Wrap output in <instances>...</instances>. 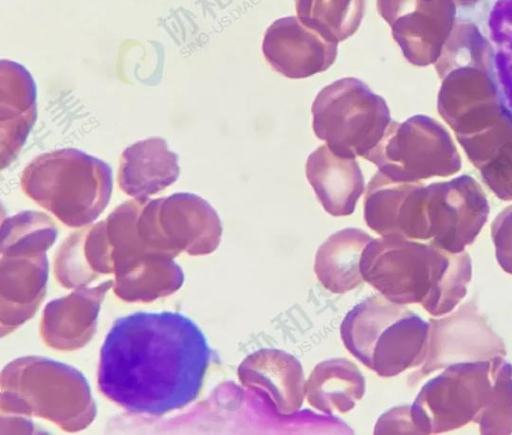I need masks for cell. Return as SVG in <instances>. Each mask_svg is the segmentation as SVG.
<instances>
[{
  "mask_svg": "<svg viewBox=\"0 0 512 435\" xmlns=\"http://www.w3.org/2000/svg\"><path fill=\"white\" fill-rule=\"evenodd\" d=\"M210 351L205 336L177 312H137L118 319L100 352L98 386L133 413L162 415L193 401Z\"/></svg>",
  "mask_w": 512,
  "mask_h": 435,
  "instance_id": "6da1fadb",
  "label": "cell"
},
{
  "mask_svg": "<svg viewBox=\"0 0 512 435\" xmlns=\"http://www.w3.org/2000/svg\"><path fill=\"white\" fill-rule=\"evenodd\" d=\"M360 270L363 280L387 300L421 304L433 316L456 307L472 273L467 253L401 236L373 238L362 253Z\"/></svg>",
  "mask_w": 512,
  "mask_h": 435,
  "instance_id": "7a4b0ae2",
  "label": "cell"
},
{
  "mask_svg": "<svg viewBox=\"0 0 512 435\" xmlns=\"http://www.w3.org/2000/svg\"><path fill=\"white\" fill-rule=\"evenodd\" d=\"M20 183L30 199L70 227L94 221L113 187L110 166L74 148L37 156L24 168Z\"/></svg>",
  "mask_w": 512,
  "mask_h": 435,
  "instance_id": "3957f363",
  "label": "cell"
},
{
  "mask_svg": "<svg viewBox=\"0 0 512 435\" xmlns=\"http://www.w3.org/2000/svg\"><path fill=\"white\" fill-rule=\"evenodd\" d=\"M430 323L382 295L353 307L343 319L340 335L345 348L380 377H393L422 365Z\"/></svg>",
  "mask_w": 512,
  "mask_h": 435,
  "instance_id": "277c9868",
  "label": "cell"
},
{
  "mask_svg": "<svg viewBox=\"0 0 512 435\" xmlns=\"http://www.w3.org/2000/svg\"><path fill=\"white\" fill-rule=\"evenodd\" d=\"M311 111L316 137L343 158H366L392 121L384 98L354 77L322 88Z\"/></svg>",
  "mask_w": 512,
  "mask_h": 435,
  "instance_id": "5b68a950",
  "label": "cell"
},
{
  "mask_svg": "<svg viewBox=\"0 0 512 435\" xmlns=\"http://www.w3.org/2000/svg\"><path fill=\"white\" fill-rule=\"evenodd\" d=\"M492 388V359L449 365L421 388L410 406L418 434L443 433L476 422Z\"/></svg>",
  "mask_w": 512,
  "mask_h": 435,
  "instance_id": "8992f818",
  "label": "cell"
},
{
  "mask_svg": "<svg viewBox=\"0 0 512 435\" xmlns=\"http://www.w3.org/2000/svg\"><path fill=\"white\" fill-rule=\"evenodd\" d=\"M365 159L397 182H420L454 173L459 168L457 151L449 135L438 122L424 115L402 123L392 120Z\"/></svg>",
  "mask_w": 512,
  "mask_h": 435,
  "instance_id": "52a82bcc",
  "label": "cell"
},
{
  "mask_svg": "<svg viewBox=\"0 0 512 435\" xmlns=\"http://www.w3.org/2000/svg\"><path fill=\"white\" fill-rule=\"evenodd\" d=\"M137 225L147 246L172 258L181 251L190 255L210 254L217 249L222 236L217 212L192 193L146 199Z\"/></svg>",
  "mask_w": 512,
  "mask_h": 435,
  "instance_id": "ba28073f",
  "label": "cell"
},
{
  "mask_svg": "<svg viewBox=\"0 0 512 435\" xmlns=\"http://www.w3.org/2000/svg\"><path fill=\"white\" fill-rule=\"evenodd\" d=\"M424 212L428 243L461 253L483 227L489 207L477 184L462 176L425 186Z\"/></svg>",
  "mask_w": 512,
  "mask_h": 435,
  "instance_id": "9c48e42d",
  "label": "cell"
},
{
  "mask_svg": "<svg viewBox=\"0 0 512 435\" xmlns=\"http://www.w3.org/2000/svg\"><path fill=\"white\" fill-rule=\"evenodd\" d=\"M377 11L413 65L435 63L456 24L455 0H377Z\"/></svg>",
  "mask_w": 512,
  "mask_h": 435,
  "instance_id": "30bf717a",
  "label": "cell"
},
{
  "mask_svg": "<svg viewBox=\"0 0 512 435\" xmlns=\"http://www.w3.org/2000/svg\"><path fill=\"white\" fill-rule=\"evenodd\" d=\"M505 355L503 341L492 331L472 302L430 322L427 352L420 370L410 376L415 384L438 369L460 362L491 360Z\"/></svg>",
  "mask_w": 512,
  "mask_h": 435,
  "instance_id": "8fae6325",
  "label": "cell"
},
{
  "mask_svg": "<svg viewBox=\"0 0 512 435\" xmlns=\"http://www.w3.org/2000/svg\"><path fill=\"white\" fill-rule=\"evenodd\" d=\"M337 46L298 17L287 16L266 29L262 52L274 71L290 79H302L327 70L336 60Z\"/></svg>",
  "mask_w": 512,
  "mask_h": 435,
  "instance_id": "7c38bea8",
  "label": "cell"
},
{
  "mask_svg": "<svg viewBox=\"0 0 512 435\" xmlns=\"http://www.w3.org/2000/svg\"><path fill=\"white\" fill-rule=\"evenodd\" d=\"M423 189L421 182H397L377 171L364 199L367 226L380 236L424 241Z\"/></svg>",
  "mask_w": 512,
  "mask_h": 435,
  "instance_id": "4fadbf2b",
  "label": "cell"
},
{
  "mask_svg": "<svg viewBox=\"0 0 512 435\" xmlns=\"http://www.w3.org/2000/svg\"><path fill=\"white\" fill-rule=\"evenodd\" d=\"M242 385L262 392L280 415L297 412L305 398V376L300 362L279 349H260L238 367Z\"/></svg>",
  "mask_w": 512,
  "mask_h": 435,
  "instance_id": "5bb4252c",
  "label": "cell"
},
{
  "mask_svg": "<svg viewBox=\"0 0 512 435\" xmlns=\"http://www.w3.org/2000/svg\"><path fill=\"white\" fill-rule=\"evenodd\" d=\"M1 167L17 157L37 118V89L33 77L21 64L1 60Z\"/></svg>",
  "mask_w": 512,
  "mask_h": 435,
  "instance_id": "9a60e30c",
  "label": "cell"
},
{
  "mask_svg": "<svg viewBox=\"0 0 512 435\" xmlns=\"http://www.w3.org/2000/svg\"><path fill=\"white\" fill-rule=\"evenodd\" d=\"M306 176L319 202L334 217L348 216L364 192V178L355 158H343L327 145L308 157Z\"/></svg>",
  "mask_w": 512,
  "mask_h": 435,
  "instance_id": "2e32d148",
  "label": "cell"
},
{
  "mask_svg": "<svg viewBox=\"0 0 512 435\" xmlns=\"http://www.w3.org/2000/svg\"><path fill=\"white\" fill-rule=\"evenodd\" d=\"M178 156L160 137L138 141L121 156L118 184L135 199H148L172 185L179 177Z\"/></svg>",
  "mask_w": 512,
  "mask_h": 435,
  "instance_id": "e0dca14e",
  "label": "cell"
},
{
  "mask_svg": "<svg viewBox=\"0 0 512 435\" xmlns=\"http://www.w3.org/2000/svg\"><path fill=\"white\" fill-rule=\"evenodd\" d=\"M373 239L359 228H344L329 236L315 255L314 271L324 288L346 293L364 280L360 270L362 253Z\"/></svg>",
  "mask_w": 512,
  "mask_h": 435,
  "instance_id": "ac0fdd59",
  "label": "cell"
},
{
  "mask_svg": "<svg viewBox=\"0 0 512 435\" xmlns=\"http://www.w3.org/2000/svg\"><path fill=\"white\" fill-rule=\"evenodd\" d=\"M365 378L358 367L344 358L318 363L305 384L308 403L325 414L352 410L365 394Z\"/></svg>",
  "mask_w": 512,
  "mask_h": 435,
  "instance_id": "d6986e66",
  "label": "cell"
},
{
  "mask_svg": "<svg viewBox=\"0 0 512 435\" xmlns=\"http://www.w3.org/2000/svg\"><path fill=\"white\" fill-rule=\"evenodd\" d=\"M366 0H295L300 21L330 42L352 36L362 21Z\"/></svg>",
  "mask_w": 512,
  "mask_h": 435,
  "instance_id": "ffe728a7",
  "label": "cell"
},
{
  "mask_svg": "<svg viewBox=\"0 0 512 435\" xmlns=\"http://www.w3.org/2000/svg\"><path fill=\"white\" fill-rule=\"evenodd\" d=\"M57 229L44 213L24 211L2 225V256L44 253L55 241Z\"/></svg>",
  "mask_w": 512,
  "mask_h": 435,
  "instance_id": "44dd1931",
  "label": "cell"
},
{
  "mask_svg": "<svg viewBox=\"0 0 512 435\" xmlns=\"http://www.w3.org/2000/svg\"><path fill=\"white\" fill-rule=\"evenodd\" d=\"M493 388L476 423L481 434L512 432V366L502 356L492 359Z\"/></svg>",
  "mask_w": 512,
  "mask_h": 435,
  "instance_id": "7402d4cb",
  "label": "cell"
},
{
  "mask_svg": "<svg viewBox=\"0 0 512 435\" xmlns=\"http://www.w3.org/2000/svg\"><path fill=\"white\" fill-rule=\"evenodd\" d=\"M498 83L512 109V0H498L489 17Z\"/></svg>",
  "mask_w": 512,
  "mask_h": 435,
  "instance_id": "603a6c76",
  "label": "cell"
},
{
  "mask_svg": "<svg viewBox=\"0 0 512 435\" xmlns=\"http://www.w3.org/2000/svg\"><path fill=\"white\" fill-rule=\"evenodd\" d=\"M492 237L498 263L512 274V207L503 211L492 224Z\"/></svg>",
  "mask_w": 512,
  "mask_h": 435,
  "instance_id": "cb8c5ba5",
  "label": "cell"
},
{
  "mask_svg": "<svg viewBox=\"0 0 512 435\" xmlns=\"http://www.w3.org/2000/svg\"><path fill=\"white\" fill-rule=\"evenodd\" d=\"M375 434H418L410 415V406L392 408L377 421Z\"/></svg>",
  "mask_w": 512,
  "mask_h": 435,
  "instance_id": "d4e9b609",
  "label": "cell"
},
{
  "mask_svg": "<svg viewBox=\"0 0 512 435\" xmlns=\"http://www.w3.org/2000/svg\"><path fill=\"white\" fill-rule=\"evenodd\" d=\"M480 0H455L456 5L459 6H469L477 3Z\"/></svg>",
  "mask_w": 512,
  "mask_h": 435,
  "instance_id": "484cf974",
  "label": "cell"
}]
</instances>
